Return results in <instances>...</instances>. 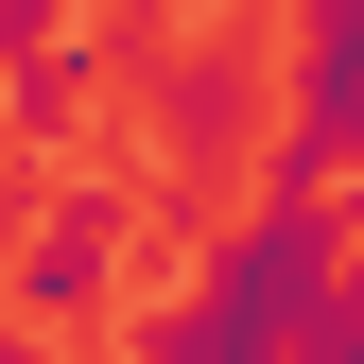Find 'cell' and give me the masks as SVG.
I'll list each match as a JSON object with an SVG mask.
<instances>
[{
  "instance_id": "6da1fadb",
  "label": "cell",
  "mask_w": 364,
  "mask_h": 364,
  "mask_svg": "<svg viewBox=\"0 0 364 364\" xmlns=\"http://www.w3.org/2000/svg\"><path fill=\"white\" fill-rule=\"evenodd\" d=\"M330 295H347V208H330V173L260 156V208L208 243V278L139 312V364H295L312 330H330Z\"/></svg>"
},
{
  "instance_id": "7a4b0ae2",
  "label": "cell",
  "mask_w": 364,
  "mask_h": 364,
  "mask_svg": "<svg viewBox=\"0 0 364 364\" xmlns=\"http://www.w3.org/2000/svg\"><path fill=\"white\" fill-rule=\"evenodd\" d=\"M122 243H139V208H122V173H70L53 208L18 225V260H0V330H87V312L122 295Z\"/></svg>"
},
{
  "instance_id": "3957f363",
  "label": "cell",
  "mask_w": 364,
  "mask_h": 364,
  "mask_svg": "<svg viewBox=\"0 0 364 364\" xmlns=\"http://www.w3.org/2000/svg\"><path fill=\"white\" fill-rule=\"evenodd\" d=\"M278 156L364 191V0H295V53H278Z\"/></svg>"
},
{
  "instance_id": "277c9868",
  "label": "cell",
  "mask_w": 364,
  "mask_h": 364,
  "mask_svg": "<svg viewBox=\"0 0 364 364\" xmlns=\"http://www.w3.org/2000/svg\"><path fill=\"white\" fill-rule=\"evenodd\" d=\"M243 122H260V70H243V53H191V70L156 87V139H173V156H225Z\"/></svg>"
},
{
  "instance_id": "5b68a950",
  "label": "cell",
  "mask_w": 364,
  "mask_h": 364,
  "mask_svg": "<svg viewBox=\"0 0 364 364\" xmlns=\"http://www.w3.org/2000/svg\"><path fill=\"white\" fill-rule=\"evenodd\" d=\"M0 122H18V139H70V122H87V53H53V70H18V87H0Z\"/></svg>"
},
{
  "instance_id": "8992f818",
  "label": "cell",
  "mask_w": 364,
  "mask_h": 364,
  "mask_svg": "<svg viewBox=\"0 0 364 364\" xmlns=\"http://www.w3.org/2000/svg\"><path fill=\"white\" fill-rule=\"evenodd\" d=\"M70 53V0H0V70H53Z\"/></svg>"
},
{
  "instance_id": "52a82bcc",
  "label": "cell",
  "mask_w": 364,
  "mask_h": 364,
  "mask_svg": "<svg viewBox=\"0 0 364 364\" xmlns=\"http://www.w3.org/2000/svg\"><path fill=\"white\" fill-rule=\"evenodd\" d=\"M295 364H364V243H347V295H330V330H312Z\"/></svg>"
},
{
  "instance_id": "ba28073f",
  "label": "cell",
  "mask_w": 364,
  "mask_h": 364,
  "mask_svg": "<svg viewBox=\"0 0 364 364\" xmlns=\"http://www.w3.org/2000/svg\"><path fill=\"white\" fill-rule=\"evenodd\" d=\"M18 225H35V208H18V173H0V260H18Z\"/></svg>"
},
{
  "instance_id": "9c48e42d",
  "label": "cell",
  "mask_w": 364,
  "mask_h": 364,
  "mask_svg": "<svg viewBox=\"0 0 364 364\" xmlns=\"http://www.w3.org/2000/svg\"><path fill=\"white\" fill-rule=\"evenodd\" d=\"M347 243H364V191H347Z\"/></svg>"
},
{
  "instance_id": "30bf717a",
  "label": "cell",
  "mask_w": 364,
  "mask_h": 364,
  "mask_svg": "<svg viewBox=\"0 0 364 364\" xmlns=\"http://www.w3.org/2000/svg\"><path fill=\"white\" fill-rule=\"evenodd\" d=\"M0 156H18V122H0Z\"/></svg>"
}]
</instances>
